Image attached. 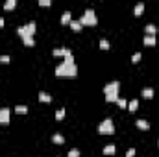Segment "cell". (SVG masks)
<instances>
[{
  "label": "cell",
  "instance_id": "6da1fadb",
  "mask_svg": "<svg viewBox=\"0 0 159 157\" xmlns=\"http://www.w3.org/2000/svg\"><path fill=\"white\" fill-rule=\"evenodd\" d=\"M76 74H78V67H76L72 56L67 57L63 63H59L56 67V76L57 78H76Z\"/></svg>",
  "mask_w": 159,
  "mask_h": 157
},
{
  "label": "cell",
  "instance_id": "7a4b0ae2",
  "mask_svg": "<svg viewBox=\"0 0 159 157\" xmlns=\"http://www.w3.org/2000/svg\"><path fill=\"white\" fill-rule=\"evenodd\" d=\"M119 89H120V83L119 81H111L104 87V94H106V102L107 104H113L119 100Z\"/></svg>",
  "mask_w": 159,
  "mask_h": 157
},
{
  "label": "cell",
  "instance_id": "3957f363",
  "mask_svg": "<svg viewBox=\"0 0 159 157\" xmlns=\"http://www.w3.org/2000/svg\"><path fill=\"white\" fill-rule=\"evenodd\" d=\"M80 22H82V26H96L98 24V17H96L94 9H85V13L82 15Z\"/></svg>",
  "mask_w": 159,
  "mask_h": 157
},
{
  "label": "cell",
  "instance_id": "277c9868",
  "mask_svg": "<svg viewBox=\"0 0 159 157\" xmlns=\"http://www.w3.org/2000/svg\"><path fill=\"white\" fill-rule=\"evenodd\" d=\"M35 30H37L35 22H28V24H24V26H19L17 33H19L20 39H26V37H33V35H35Z\"/></svg>",
  "mask_w": 159,
  "mask_h": 157
},
{
  "label": "cell",
  "instance_id": "5b68a950",
  "mask_svg": "<svg viewBox=\"0 0 159 157\" xmlns=\"http://www.w3.org/2000/svg\"><path fill=\"white\" fill-rule=\"evenodd\" d=\"M98 133L100 135H113L115 133V124L111 118H104L98 126Z\"/></svg>",
  "mask_w": 159,
  "mask_h": 157
},
{
  "label": "cell",
  "instance_id": "8992f818",
  "mask_svg": "<svg viewBox=\"0 0 159 157\" xmlns=\"http://www.w3.org/2000/svg\"><path fill=\"white\" fill-rule=\"evenodd\" d=\"M9 117H11L9 107H2L0 109V124H9Z\"/></svg>",
  "mask_w": 159,
  "mask_h": 157
},
{
  "label": "cell",
  "instance_id": "52a82bcc",
  "mask_svg": "<svg viewBox=\"0 0 159 157\" xmlns=\"http://www.w3.org/2000/svg\"><path fill=\"white\" fill-rule=\"evenodd\" d=\"M52 54H54V56H56V57H65V59H67V57H70V56H72V52H70V50H69V48H56V50H54V52H52Z\"/></svg>",
  "mask_w": 159,
  "mask_h": 157
},
{
  "label": "cell",
  "instance_id": "ba28073f",
  "mask_svg": "<svg viewBox=\"0 0 159 157\" xmlns=\"http://www.w3.org/2000/svg\"><path fill=\"white\" fill-rule=\"evenodd\" d=\"M135 126H137L139 130H143V131H148V130H150V124H148V122H146L144 118H137Z\"/></svg>",
  "mask_w": 159,
  "mask_h": 157
},
{
  "label": "cell",
  "instance_id": "9c48e42d",
  "mask_svg": "<svg viewBox=\"0 0 159 157\" xmlns=\"http://www.w3.org/2000/svg\"><path fill=\"white\" fill-rule=\"evenodd\" d=\"M70 15H72L70 11H65V13L61 15V24H63V26H67V24L72 22V17H70Z\"/></svg>",
  "mask_w": 159,
  "mask_h": 157
},
{
  "label": "cell",
  "instance_id": "30bf717a",
  "mask_svg": "<svg viewBox=\"0 0 159 157\" xmlns=\"http://www.w3.org/2000/svg\"><path fill=\"white\" fill-rule=\"evenodd\" d=\"M39 100H41L43 104H52V96H50L48 93H44V91L39 93Z\"/></svg>",
  "mask_w": 159,
  "mask_h": 157
},
{
  "label": "cell",
  "instance_id": "8fae6325",
  "mask_svg": "<svg viewBox=\"0 0 159 157\" xmlns=\"http://www.w3.org/2000/svg\"><path fill=\"white\" fill-rule=\"evenodd\" d=\"M144 30H146V35H154L156 37V33H157V26L156 24H146Z\"/></svg>",
  "mask_w": 159,
  "mask_h": 157
},
{
  "label": "cell",
  "instance_id": "7c38bea8",
  "mask_svg": "<svg viewBox=\"0 0 159 157\" xmlns=\"http://www.w3.org/2000/svg\"><path fill=\"white\" fill-rule=\"evenodd\" d=\"M144 44H146V46H156V44H157V39H156L154 35H146V37H144Z\"/></svg>",
  "mask_w": 159,
  "mask_h": 157
},
{
  "label": "cell",
  "instance_id": "4fadbf2b",
  "mask_svg": "<svg viewBox=\"0 0 159 157\" xmlns=\"http://www.w3.org/2000/svg\"><path fill=\"white\" fill-rule=\"evenodd\" d=\"M141 94H143V98H146V100H150V98H154V89H150V87H144Z\"/></svg>",
  "mask_w": 159,
  "mask_h": 157
},
{
  "label": "cell",
  "instance_id": "5bb4252c",
  "mask_svg": "<svg viewBox=\"0 0 159 157\" xmlns=\"http://www.w3.org/2000/svg\"><path fill=\"white\" fill-rule=\"evenodd\" d=\"M133 13H135V17H141V15L144 13V4H143V2H139V4L135 6V9H133Z\"/></svg>",
  "mask_w": 159,
  "mask_h": 157
},
{
  "label": "cell",
  "instance_id": "9a60e30c",
  "mask_svg": "<svg viewBox=\"0 0 159 157\" xmlns=\"http://www.w3.org/2000/svg\"><path fill=\"white\" fill-rule=\"evenodd\" d=\"M115 152H117V148H115L113 144H109V146H106V148L102 150V154H104V155H115Z\"/></svg>",
  "mask_w": 159,
  "mask_h": 157
},
{
  "label": "cell",
  "instance_id": "2e32d148",
  "mask_svg": "<svg viewBox=\"0 0 159 157\" xmlns=\"http://www.w3.org/2000/svg\"><path fill=\"white\" fill-rule=\"evenodd\" d=\"M15 7H17V2H15V0H7V2L4 4V9H6V11H13Z\"/></svg>",
  "mask_w": 159,
  "mask_h": 157
},
{
  "label": "cell",
  "instance_id": "e0dca14e",
  "mask_svg": "<svg viewBox=\"0 0 159 157\" xmlns=\"http://www.w3.org/2000/svg\"><path fill=\"white\" fill-rule=\"evenodd\" d=\"M52 143H54V144H65V137L59 135V133H56V135L52 137Z\"/></svg>",
  "mask_w": 159,
  "mask_h": 157
},
{
  "label": "cell",
  "instance_id": "ac0fdd59",
  "mask_svg": "<svg viewBox=\"0 0 159 157\" xmlns=\"http://www.w3.org/2000/svg\"><path fill=\"white\" fill-rule=\"evenodd\" d=\"M69 26H70V28H72V30H74V31H82V28H83V26H82V22H80V20H72V22H70V24H69Z\"/></svg>",
  "mask_w": 159,
  "mask_h": 157
},
{
  "label": "cell",
  "instance_id": "d6986e66",
  "mask_svg": "<svg viewBox=\"0 0 159 157\" xmlns=\"http://www.w3.org/2000/svg\"><path fill=\"white\" fill-rule=\"evenodd\" d=\"M137 107H139V102L137 100H132V102H128V109L133 113V111H137Z\"/></svg>",
  "mask_w": 159,
  "mask_h": 157
},
{
  "label": "cell",
  "instance_id": "ffe728a7",
  "mask_svg": "<svg viewBox=\"0 0 159 157\" xmlns=\"http://www.w3.org/2000/svg\"><path fill=\"white\" fill-rule=\"evenodd\" d=\"M15 113H19V115H26V113H28V107H26V105H17V107H15Z\"/></svg>",
  "mask_w": 159,
  "mask_h": 157
},
{
  "label": "cell",
  "instance_id": "44dd1931",
  "mask_svg": "<svg viewBox=\"0 0 159 157\" xmlns=\"http://www.w3.org/2000/svg\"><path fill=\"white\" fill-rule=\"evenodd\" d=\"M24 41V46H33L35 44V39L33 37H26V39H22Z\"/></svg>",
  "mask_w": 159,
  "mask_h": 157
},
{
  "label": "cell",
  "instance_id": "7402d4cb",
  "mask_svg": "<svg viewBox=\"0 0 159 157\" xmlns=\"http://www.w3.org/2000/svg\"><path fill=\"white\" fill-rule=\"evenodd\" d=\"M117 104H119V107H120V109L128 107V100H126V98H119V100H117Z\"/></svg>",
  "mask_w": 159,
  "mask_h": 157
},
{
  "label": "cell",
  "instance_id": "603a6c76",
  "mask_svg": "<svg viewBox=\"0 0 159 157\" xmlns=\"http://www.w3.org/2000/svg\"><path fill=\"white\" fill-rule=\"evenodd\" d=\"M65 118V109H57L56 111V120H63Z\"/></svg>",
  "mask_w": 159,
  "mask_h": 157
},
{
  "label": "cell",
  "instance_id": "cb8c5ba5",
  "mask_svg": "<svg viewBox=\"0 0 159 157\" xmlns=\"http://www.w3.org/2000/svg\"><path fill=\"white\" fill-rule=\"evenodd\" d=\"M9 61H11V57H9V56H6V54H4V56H0V63H2V65H7Z\"/></svg>",
  "mask_w": 159,
  "mask_h": 157
},
{
  "label": "cell",
  "instance_id": "d4e9b609",
  "mask_svg": "<svg viewBox=\"0 0 159 157\" xmlns=\"http://www.w3.org/2000/svg\"><path fill=\"white\" fill-rule=\"evenodd\" d=\"M141 59H143V56H141V54H139V52H137V54H133V56H132V63H139V61H141Z\"/></svg>",
  "mask_w": 159,
  "mask_h": 157
},
{
  "label": "cell",
  "instance_id": "484cf974",
  "mask_svg": "<svg viewBox=\"0 0 159 157\" xmlns=\"http://www.w3.org/2000/svg\"><path fill=\"white\" fill-rule=\"evenodd\" d=\"M100 48H102V50H109V43H107L106 39H102V41H100Z\"/></svg>",
  "mask_w": 159,
  "mask_h": 157
},
{
  "label": "cell",
  "instance_id": "4316f807",
  "mask_svg": "<svg viewBox=\"0 0 159 157\" xmlns=\"http://www.w3.org/2000/svg\"><path fill=\"white\" fill-rule=\"evenodd\" d=\"M39 6H43V7H48V6H52V0H41V2H39Z\"/></svg>",
  "mask_w": 159,
  "mask_h": 157
},
{
  "label": "cell",
  "instance_id": "83f0119b",
  "mask_svg": "<svg viewBox=\"0 0 159 157\" xmlns=\"http://www.w3.org/2000/svg\"><path fill=\"white\" fill-rule=\"evenodd\" d=\"M69 157H80V150H76V148L70 150V152H69Z\"/></svg>",
  "mask_w": 159,
  "mask_h": 157
},
{
  "label": "cell",
  "instance_id": "f1b7e54d",
  "mask_svg": "<svg viewBox=\"0 0 159 157\" xmlns=\"http://www.w3.org/2000/svg\"><path fill=\"white\" fill-rule=\"evenodd\" d=\"M133 155H135V150H133V148H130V150L126 152V157H133Z\"/></svg>",
  "mask_w": 159,
  "mask_h": 157
},
{
  "label": "cell",
  "instance_id": "f546056e",
  "mask_svg": "<svg viewBox=\"0 0 159 157\" xmlns=\"http://www.w3.org/2000/svg\"><path fill=\"white\" fill-rule=\"evenodd\" d=\"M2 26H4V19L0 17V28H2Z\"/></svg>",
  "mask_w": 159,
  "mask_h": 157
}]
</instances>
